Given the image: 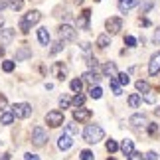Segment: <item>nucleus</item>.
<instances>
[{"mask_svg":"<svg viewBox=\"0 0 160 160\" xmlns=\"http://www.w3.org/2000/svg\"><path fill=\"white\" fill-rule=\"evenodd\" d=\"M152 42H154V44H160V26L154 30V36H152Z\"/></svg>","mask_w":160,"mask_h":160,"instance_id":"nucleus-43","label":"nucleus"},{"mask_svg":"<svg viewBox=\"0 0 160 160\" xmlns=\"http://www.w3.org/2000/svg\"><path fill=\"white\" fill-rule=\"evenodd\" d=\"M58 146H59V150H69L71 146H73L71 134H67V132H63V134H61V137L58 138Z\"/></svg>","mask_w":160,"mask_h":160,"instance_id":"nucleus-14","label":"nucleus"},{"mask_svg":"<svg viewBox=\"0 0 160 160\" xmlns=\"http://www.w3.org/2000/svg\"><path fill=\"white\" fill-rule=\"evenodd\" d=\"M89 95L93 97V99H101L103 91H101V87H99V85H93V87H91V91H89Z\"/></svg>","mask_w":160,"mask_h":160,"instance_id":"nucleus-31","label":"nucleus"},{"mask_svg":"<svg viewBox=\"0 0 160 160\" xmlns=\"http://www.w3.org/2000/svg\"><path fill=\"white\" fill-rule=\"evenodd\" d=\"M46 140H48V131L44 127H34V131H32V142L36 146H44L46 144Z\"/></svg>","mask_w":160,"mask_h":160,"instance_id":"nucleus-4","label":"nucleus"},{"mask_svg":"<svg viewBox=\"0 0 160 160\" xmlns=\"http://www.w3.org/2000/svg\"><path fill=\"white\" fill-rule=\"evenodd\" d=\"M103 73H105V75H109V77H115V75H117V65L113 63V61H109V63L103 65Z\"/></svg>","mask_w":160,"mask_h":160,"instance_id":"nucleus-21","label":"nucleus"},{"mask_svg":"<svg viewBox=\"0 0 160 160\" xmlns=\"http://www.w3.org/2000/svg\"><path fill=\"white\" fill-rule=\"evenodd\" d=\"M69 105H71V99H69L67 95H63V97L59 99V107H61V109H67Z\"/></svg>","mask_w":160,"mask_h":160,"instance_id":"nucleus-37","label":"nucleus"},{"mask_svg":"<svg viewBox=\"0 0 160 160\" xmlns=\"http://www.w3.org/2000/svg\"><path fill=\"white\" fill-rule=\"evenodd\" d=\"M152 6H154V2H152V0H144V2L140 4V14H146V12H150Z\"/></svg>","mask_w":160,"mask_h":160,"instance_id":"nucleus-30","label":"nucleus"},{"mask_svg":"<svg viewBox=\"0 0 160 160\" xmlns=\"http://www.w3.org/2000/svg\"><path fill=\"white\" fill-rule=\"evenodd\" d=\"M142 101L148 103V105H154V103H156V93L152 89H148L146 93H142Z\"/></svg>","mask_w":160,"mask_h":160,"instance_id":"nucleus-23","label":"nucleus"},{"mask_svg":"<svg viewBox=\"0 0 160 160\" xmlns=\"http://www.w3.org/2000/svg\"><path fill=\"white\" fill-rule=\"evenodd\" d=\"M144 160H158V154H156L154 150H148V152L144 154Z\"/></svg>","mask_w":160,"mask_h":160,"instance_id":"nucleus-41","label":"nucleus"},{"mask_svg":"<svg viewBox=\"0 0 160 160\" xmlns=\"http://www.w3.org/2000/svg\"><path fill=\"white\" fill-rule=\"evenodd\" d=\"M91 119V111L89 109H83V107H77L75 111H73V121L77 122H85Z\"/></svg>","mask_w":160,"mask_h":160,"instance_id":"nucleus-10","label":"nucleus"},{"mask_svg":"<svg viewBox=\"0 0 160 160\" xmlns=\"http://www.w3.org/2000/svg\"><path fill=\"white\" fill-rule=\"evenodd\" d=\"M12 121H14L12 111H4V113L0 115V122H2V125H12Z\"/></svg>","mask_w":160,"mask_h":160,"instance_id":"nucleus-25","label":"nucleus"},{"mask_svg":"<svg viewBox=\"0 0 160 160\" xmlns=\"http://www.w3.org/2000/svg\"><path fill=\"white\" fill-rule=\"evenodd\" d=\"M89 18H91V10L85 8L81 14H79V18H77V26H79V30H89Z\"/></svg>","mask_w":160,"mask_h":160,"instance_id":"nucleus-12","label":"nucleus"},{"mask_svg":"<svg viewBox=\"0 0 160 160\" xmlns=\"http://www.w3.org/2000/svg\"><path fill=\"white\" fill-rule=\"evenodd\" d=\"M107 160H115V158H107Z\"/></svg>","mask_w":160,"mask_h":160,"instance_id":"nucleus-54","label":"nucleus"},{"mask_svg":"<svg viewBox=\"0 0 160 160\" xmlns=\"http://www.w3.org/2000/svg\"><path fill=\"white\" fill-rule=\"evenodd\" d=\"M32 58V50L28 46H20L16 50V55H14V61H24V59H30Z\"/></svg>","mask_w":160,"mask_h":160,"instance_id":"nucleus-13","label":"nucleus"},{"mask_svg":"<svg viewBox=\"0 0 160 160\" xmlns=\"http://www.w3.org/2000/svg\"><path fill=\"white\" fill-rule=\"evenodd\" d=\"M24 160H40V158H38V154H32V152H28V154L24 156Z\"/></svg>","mask_w":160,"mask_h":160,"instance_id":"nucleus-46","label":"nucleus"},{"mask_svg":"<svg viewBox=\"0 0 160 160\" xmlns=\"http://www.w3.org/2000/svg\"><path fill=\"white\" fill-rule=\"evenodd\" d=\"M148 73L150 75H158L160 73V52L152 53V58L148 61Z\"/></svg>","mask_w":160,"mask_h":160,"instance_id":"nucleus-9","label":"nucleus"},{"mask_svg":"<svg viewBox=\"0 0 160 160\" xmlns=\"http://www.w3.org/2000/svg\"><path fill=\"white\" fill-rule=\"evenodd\" d=\"M71 105H73V107H83V105H85V97H83L81 93H77V95L71 99Z\"/></svg>","mask_w":160,"mask_h":160,"instance_id":"nucleus-29","label":"nucleus"},{"mask_svg":"<svg viewBox=\"0 0 160 160\" xmlns=\"http://www.w3.org/2000/svg\"><path fill=\"white\" fill-rule=\"evenodd\" d=\"M14 65H16L14 61H4V63H2V69H4L6 73H10L12 69H14Z\"/></svg>","mask_w":160,"mask_h":160,"instance_id":"nucleus-40","label":"nucleus"},{"mask_svg":"<svg viewBox=\"0 0 160 160\" xmlns=\"http://www.w3.org/2000/svg\"><path fill=\"white\" fill-rule=\"evenodd\" d=\"M6 8V0H0V10H4Z\"/></svg>","mask_w":160,"mask_h":160,"instance_id":"nucleus-49","label":"nucleus"},{"mask_svg":"<svg viewBox=\"0 0 160 160\" xmlns=\"http://www.w3.org/2000/svg\"><path fill=\"white\" fill-rule=\"evenodd\" d=\"M81 160H95V156H93V152L91 150H81V156H79Z\"/></svg>","mask_w":160,"mask_h":160,"instance_id":"nucleus-38","label":"nucleus"},{"mask_svg":"<svg viewBox=\"0 0 160 160\" xmlns=\"http://www.w3.org/2000/svg\"><path fill=\"white\" fill-rule=\"evenodd\" d=\"M97 2H99V0H97Z\"/></svg>","mask_w":160,"mask_h":160,"instance_id":"nucleus-56","label":"nucleus"},{"mask_svg":"<svg viewBox=\"0 0 160 160\" xmlns=\"http://www.w3.org/2000/svg\"><path fill=\"white\" fill-rule=\"evenodd\" d=\"M83 79L87 83H91V85H99V81H101V75L97 71H85L83 73Z\"/></svg>","mask_w":160,"mask_h":160,"instance_id":"nucleus-16","label":"nucleus"},{"mask_svg":"<svg viewBox=\"0 0 160 160\" xmlns=\"http://www.w3.org/2000/svg\"><path fill=\"white\" fill-rule=\"evenodd\" d=\"M12 115H14V119H28L32 115V105H28V103H16L12 107Z\"/></svg>","mask_w":160,"mask_h":160,"instance_id":"nucleus-3","label":"nucleus"},{"mask_svg":"<svg viewBox=\"0 0 160 160\" xmlns=\"http://www.w3.org/2000/svg\"><path fill=\"white\" fill-rule=\"evenodd\" d=\"M128 122H131L134 128H138V127H146V125H148V119H146V115H142V113H134L131 119H128Z\"/></svg>","mask_w":160,"mask_h":160,"instance_id":"nucleus-11","label":"nucleus"},{"mask_svg":"<svg viewBox=\"0 0 160 160\" xmlns=\"http://www.w3.org/2000/svg\"><path fill=\"white\" fill-rule=\"evenodd\" d=\"M140 0H119V10L122 12V14H127L128 10H132L134 6H138Z\"/></svg>","mask_w":160,"mask_h":160,"instance_id":"nucleus-15","label":"nucleus"},{"mask_svg":"<svg viewBox=\"0 0 160 160\" xmlns=\"http://www.w3.org/2000/svg\"><path fill=\"white\" fill-rule=\"evenodd\" d=\"M109 87L113 89V93L119 97V95H122V85L119 83V79H117V75L115 77H111V81H109Z\"/></svg>","mask_w":160,"mask_h":160,"instance_id":"nucleus-19","label":"nucleus"},{"mask_svg":"<svg viewBox=\"0 0 160 160\" xmlns=\"http://www.w3.org/2000/svg\"><path fill=\"white\" fill-rule=\"evenodd\" d=\"M69 87H71V91H75V93H81V89H83V81H81V79H71Z\"/></svg>","mask_w":160,"mask_h":160,"instance_id":"nucleus-27","label":"nucleus"},{"mask_svg":"<svg viewBox=\"0 0 160 160\" xmlns=\"http://www.w3.org/2000/svg\"><path fill=\"white\" fill-rule=\"evenodd\" d=\"M103 137H105V131L99 127V125H87L83 131V138L87 140L89 144H97L99 140H103Z\"/></svg>","mask_w":160,"mask_h":160,"instance_id":"nucleus-1","label":"nucleus"},{"mask_svg":"<svg viewBox=\"0 0 160 160\" xmlns=\"http://www.w3.org/2000/svg\"><path fill=\"white\" fill-rule=\"evenodd\" d=\"M46 122L52 128L61 127V125H63V113H61V111H50V113L46 115Z\"/></svg>","mask_w":160,"mask_h":160,"instance_id":"nucleus-6","label":"nucleus"},{"mask_svg":"<svg viewBox=\"0 0 160 160\" xmlns=\"http://www.w3.org/2000/svg\"><path fill=\"white\" fill-rule=\"evenodd\" d=\"M10 8L12 10H22V6H24V2H22V0H10Z\"/></svg>","mask_w":160,"mask_h":160,"instance_id":"nucleus-36","label":"nucleus"},{"mask_svg":"<svg viewBox=\"0 0 160 160\" xmlns=\"http://www.w3.org/2000/svg\"><path fill=\"white\" fill-rule=\"evenodd\" d=\"M2 55H4V48H0V58H2Z\"/></svg>","mask_w":160,"mask_h":160,"instance_id":"nucleus-52","label":"nucleus"},{"mask_svg":"<svg viewBox=\"0 0 160 160\" xmlns=\"http://www.w3.org/2000/svg\"><path fill=\"white\" fill-rule=\"evenodd\" d=\"M65 132L67 134H79V127H77V121H71V122H67L65 125Z\"/></svg>","mask_w":160,"mask_h":160,"instance_id":"nucleus-24","label":"nucleus"},{"mask_svg":"<svg viewBox=\"0 0 160 160\" xmlns=\"http://www.w3.org/2000/svg\"><path fill=\"white\" fill-rule=\"evenodd\" d=\"M59 40L61 42H73L77 38V30L75 28H71L69 24H63V26H59Z\"/></svg>","mask_w":160,"mask_h":160,"instance_id":"nucleus-5","label":"nucleus"},{"mask_svg":"<svg viewBox=\"0 0 160 160\" xmlns=\"http://www.w3.org/2000/svg\"><path fill=\"white\" fill-rule=\"evenodd\" d=\"M0 160H10V154H2V156H0Z\"/></svg>","mask_w":160,"mask_h":160,"instance_id":"nucleus-50","label":"nucleus"},{"mask_svg":"<svg viewBox=\"0 0 160 160\" xmlns=\"http://www.w3.org/2000/svg\"><path fill=\"white\" fill-rule=\"evenodd\" d=\"M87 63H89V67H93V69H95L97 65H99V63H97V59H95V58H89V59H87Z\"/></svg>","mask_w":160,"mask_h":160,"instance_id":"nucleus-45","label":"nucleus"},{"mask_svg":"<svg viewBox=\"0 0 160 160\" xmlns=\"http://www.w3.org/2000/svg\"><path fill=\"white\" fill-rule=\"evenodd\" d=\"M38 40H40L42 46H50V32H48V28L38 30Z\"/></svg>","mask_w":160,"mask_h":160,"instance_id":"nucleus-18","label":"nucleus"},{"mask_svg":"<svg viewBox=\"0 0 160 160\" xmlns=\"http://www.w3.org/2000/svg\"><path fill=\"white\" fill-rule=\"evenodd\" d=\"M148 89H150L148 81H144V79H138V81H137V91H140V93H146Z\"/></svg>","mask_w":160,"mask_h":160,"instance_id":"nucleus-28","label":"nucleus"},{"mask_svg":"<svg viewBox=\"0 0 160 160\" xmlns=\"http://www.w3.org/2000/svg\"><path fill=\"white\" fill-rule=\"evenodd\" d=\"M97 46H99L101 50L109 48V46H111V38H109V34H101L99 38H97Z\"/></svg>","mask_w":160,"mask_h":160,"instance_id":"nucleus-22","label":"nucleus"},{"mask_svg":"<svg viewBox=\"0 0 160 160\" xmlns=\"http://www.w3.org/2000/svg\"><path fill=\"white\" fill-rule=\"evenodd\" d=\"M61 50H63V42L59 40V42H55V44H53V48L50 50V53H52V55H55V53H59Z\"/></svg>","mask_w":160,"mask_h":160,"instance_id":"nucleus-34","label":"nucleus"},{"mask_svg":"<svg viewBox=\"0 0 160 160\" xmlns=\"http://www.w3.org/2000/svg\"><path fill=\"white\" fill-rule=\"evenodd\" d=\"M105 26H107L109 34H119L122 30V20L121 18H109V20L105 22Z\"/></svg>","mask_w":160,"mask_h":160,"instance_id":"nucleus-8","label":"nucleus"},{"mask_svg":"<svg viewBox=\"0 0 160 160\" xmlns=\"http://www.w3.org/2000/svg\"><path fill=\"white\" fill-rule=\"evenodd\" d=\"M40 20H42L40 10H30L28 14H26V16H24L22 20H20V30H22L24 34H26V32H30V28H32L34 24H38Z\"/></svg>","mask_w":160,"mask_h":160,"instance_id":"nucleus-2","label":"nucleus"},{"mask_svg":"<svg viewBox=\"0 0 160 160\" xmlns=\"http://www.w3.org/2000/svg\"><path fill=\"white\" fill-rule=\"evenodd\" d=\"M146 128H148V134H150V137H158V134H160L158 125H152V122H148V125H146Z\"/></svg>","mask_w":160,"mask_h":160,"instance_id":"nucleus-33","label":"nucleus"},{"mask_svg":"<svg viewBox=\"0 0 160 160\" xmlns=\"http://www.w3.org/2000/svg\"><path fill=\"white\" fill-rule=\"evenodd\" d=\"M117 79H119L121 85H128V83H131V75H128V73H117Z\"/></svg>","mask_w":160,"mask_h":160,"instance_id":"nucleus-32","label":"nucleus"},{"mask_svg":"<svg viewBox=\"0 0 160 160\" xmlns=\"http://www.w3.org/2000/svg\"><path fill=\"white\" fill-rule=\"evenodd\" d=\"M0 146H2V140H0Z\"/></svg>","mask_w":160,"mask_h":160,"instance_id":"nucleus-55","label":"nucleus"},{"mask_svg":"<svg viewBox=\"0 0 160 160\" xmlns=\"http://www.w3.org/2000/svg\"><path fill=\"white\" fill-rule=\"evenodd\" d=\"M53 73H55V77H58V79H61V81H63L67 69H65V65H63V63H59V61H58V63L53 65Z\"/></svg>","mask_w":160,"mask_h":160,"instance_id":"nucleus-20","label":"nucleus"},{"mask_svg":"<svg viewBox=\"0 0 160 160\" xmlns=\"http://www.w3.org/2000/svg\"><path fill=\"white\" fill-rule=\"evenodd\" d=\"M107 150L111 152V154L119 150V144H117V140H107Z\"/></svg>","mask_w":160,"mask_h":160,"instance_id":"nucleus-35","label":"nucleus"},{"mask_svg":"<svg viewBox=\"0 0 160 160\" xmlns=\"http://www.w3.org/2000/svg\"><path fill=\"white\" fill-rule=\"evenodd\" d=\"M138 105H140V95L138 93L128 95V107H131V109H137Z\"/></svg>","mask_w":160,"mask_h":160,"instance_id":"nucleus-26","label":"nucleus"},{"mask_svg":"<svg viewBox=\"0 0 160 160\" xmlns=\"http://www.w3.org/2000/svg\"><path fill=\"white\" fill-rule=\"evenodd\" d=\"M14 38H16V30H12V28L0 30V46H10Z\"/></svg>","mask_w":160,"mask_h":160,"instance_id":"nucleus-7","label":"nucleus"},{"mask_svg":"<svg viewBox=\"0 0 160 160\" xmlns=\"http://www.w3.org/2000/svg\"><path fill=\"white\" fill-rule=\"evenodd\" d=\"M119 148L122 150V154H125V156H128L131 152H134V142H132L131 138H125V140H122V144L119 146Z\"/></svg>","mask_w":160,"mask_h":160,"instance_id":"nucleus-17","label":"nucleus"},{"mask_svg":"<svg viewBox=\"0 0 160 160\" xmlns=\"http://www.w3.org/2000/svg\"><path fill=\"white\" fill-rule=\"evenodd\" d=\"M2 24H4V18H2V16H0V26H2Z\"/></svg>","mask_w":160,"mask_h":160,"instance_id":"nucleus-53","label":"nucleus"},{"mask_svg":"<svg viewBox=\"0 0 160 160\" xmlns=\"http://www.w3.org/2000/svg\"><path fill=\"white\" fill-rule=\"evenodd\" d=\"M6 107H8V101H6L4 95H0V109H6Z\"/></svg>","mask_w":160,"mask_h":160,"instance_id":"nucleus-44","label":"nucleus"},{"mask_svg":"<svg viewBox=\"0 0 160 160\" xmlns=\"http://www.w3.org/2000/svg\"><path fill=\"white\" fill-rule=\"evenodd\" d=\"M128 160H144V156L140 154V152H131V154H128Z\"/></svg>","mask_w":160,"mask_h":160,"instance_id":"nucleus-42","label":"nucleus"},{"mask_svg":"<svg viewBox=\"0 0 160 160\" xmlns=\"http://www.w3.org/2000/svg\"><path fill=\"white\" fill-rule=\"evenodd\" d=\"M125 46H127V48H134V46H137V38L127 36V38H125Z\"/></svg>","mask_w":160,"mask_h":160,"instance_id":"nucleus-39","label":"nucleus"},{"mask_svg":"<svg viewBox=\"0 0 160 160\" xmlns=\"http://www.w3.org/2000/svg\"><path fill=\"white\" fill-rule=\"evenodd\" d=\"M140 22H142V26H150V20H148V18H140Z\"/></svg>","mask_w":160,"mask_h":160,"instance_id":"nucleus-48","label":"nucleus"},{"mask_svg":"<svg viewBox=\"0 0 160 160\" xmlns=\"http://www.w3.org/2000/svg\"><path fill=\"white\" fill-rule=\"evenodd\" d=\"M81 50H83L85 53H87V52L91 50V44H87V42H83V44H81Z\"/></svg>","mask_w":160,"mask_h":160,"instance_id":"nucleus-47","label":"nucleus"},{"mask_svg":"<svg viewBox=\"0 0 160 160\" xmlns=\"http://www.w3.org/2000/svg\"><path fill=\"white\" fill-rule=\"evenodd\" d=\"M154 115H156V117H160V107H156V109H154Z\"/></svg>","mask_w":160,"mask_h":160,"instance_id":"nucleus-51","label":"nucleus"}]
</instances>
